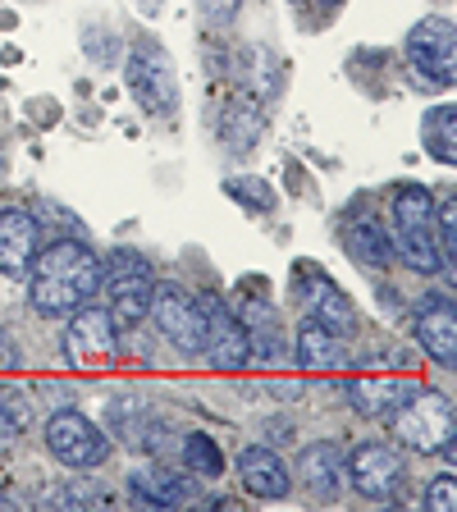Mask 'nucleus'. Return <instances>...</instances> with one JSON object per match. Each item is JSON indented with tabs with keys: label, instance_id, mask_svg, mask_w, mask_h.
Instances as JSON below:
<instances>
[{
	"label": "nucleus",
	"instance_id": "nucleus-3",
	"mask_svg": "<svg viewBox=\"0 0 457 512\" xmlns=\"http://www.w3.org/2000/svg\"><path fill=\"white\" fill-rule=\"evenodd\" d=\"M128 92L138 101L147 115L156 119H170L179 110V74H174V60L165 55L160 42H138L128 51Z\"/></svg>",
	"mask_w": 457,
	"mask_h": 512
},
{
	"label": "nucleus",
	"instance_id": "nucleus-25",
	"mask_svg": "<svg viewBox=\"0 0 457 512\" xmlns=\"http://www.w3.org/2000/svg\"><path fill=\"white\" fill-rule=\"evenodd\" d=\"M183 467L192 471L197 480H211V476H224V453L211 435H188L183 439Z\"/></svg>",
	"mask_w": 457,
	"mask_h": 512
},
{
	"label": "nucleus",
	"instance_id": "nucleus-1",
	"mask_svg": "<svg viewBox=\"0 0 457 512\" xmlns=\"http://www.w3.org/2000/svg\"><path fill=\"white\" fill-rule=\"evenodd\" d=\"M101 293V256L83 238H60L28 266V302L37 316L64 320Z\"/></svg>",
	"mask_w": 457,
	"mask_h": 512
},
{
	"label": "nucleus",
	"instance_id": "nucleus-17",
	"mask_svg": "<svg viewBox=\"0 0 457 512\" xmlns=\"http://www.w3.org/2000/svg\"><path fill=\"white\" fill-rule=\"evenodd\" d=\"M293 357H298V366H307V371H339V366H348V348H343V339L334 330H325L320 320H302L298 325Z\"/></svg>",
	"mask_w": 457,
	"mask_h": 512
},
{
	"label": "nucleus",
	"instance_id": "nucleus-9",
	"mask_svg": "<svg viewBox=\"0 0 457 512\" xmlns=\"http://www.w3.org/2000/svg\"><path fill=\"white\" fill-rule=\"evenodd\" d=\"M453 55H457V42L448 19H421L407 32V60H412V69L426 83L453 87Z\"/></svg>",
	"mask_w": 457,
	"mask_h": 512
},
{
	"label": "nucleus",
	"instance_id": "nucleus-26",
	"mask_svg": "<svg viewBox=\"0 0 457 512\" xmlns=\"http://www.w3.org/2000/svg\"><path fill=\"white\" fill-rule=\"evenodd\" d=\"M28 430V403H23L19 389H0V444H14V439Z\"/></svg>",
	"mask_w": 457,
	"mask_h": 512
},
{
	"label": "nucleus",
	"instance_id": "nucleus-23",
	"mask_svg": "<svg viewBox=\"0 0 457 512\" xmlns=\"http://www.w3.org/2000/svg\"><path fill=\"white\" fill-rule=\"evenodd\" d=\"M426 151L439 165H453L457 160V110L453 106H439L426 119Z\"/></svg>",
	"mask_w": 457,
	"mask_h": 512
},
{
	"label": "nucleus",
	"instance_id": "nucleus-29",
	"mask_svg": "<svg viewBox=\"0 0 457 512\" xmlns=\"http://www.w3.org/2000/svg\"><path fill=\"white\" fill-rule=\"evenodd\" d=\"M202 10L211 23H234V14L243 10V0H202Z\"/></svg>",
	"mask_w": 457,
	"mask_h": 512
},
{
	"label": "nucleus",
	"instance_id": "nucleus-20",
	"mask_svg": "<svg viewBox=\"0 0 457 512\" xmlns=\"http://www.w3.org/2000/svg\"><path fill=\"white\" fill-rule=\"evenodd\" d=\"M394 261H403L416 275H439V270H444V256H439V243H435V234H430V224L394 229Z\"/></svg>",
	"mask_w": 457,
	"mask_h": 512
},
{
	"label": "nucleus",
	"instance_id": "nucleus-4",
	"mask_svg": "<svg viewBox=\"0 0 457 512\" xmlns=\"http://www.w3.org/2000/svg\"><path fill=\"white\" fill-rule=\"evenodd\" d=\"M343 476L362 499L371 503H394L407 490V458L398 444H384V439H366V444L352 448V458L343 462Z\"/></svg>",
	"mask_w": 457,
	"mask_h": 512
},
{
	"label": "nucleus",
	"instance_id": "nucleus-6",
	"mask_svg": "<svg viewBox=\"0 0 457 512\" xmlns=\"http://www.w3.org/2000/svg\"><path fill=\"white\" fill-rule=\"evenodd\" d=\"M42 435H46L51 458L60 462V467H69V471L101 467V462L110 458V439L101 435V426H96V421H87L83 412H74V407L51 412V421H46Z\"/></svg>",
	"mask_w": 457,
	"mask_h": 512
},
{
	"label": "nucleus",
	"instance_id": "nucleus-21",
	"mask_svg": "<svg viewBox=\"0 0 457 512\" xmlns=\"http://www.w3.org/2000/svg\"><path fill=\"white\" fill-rule=\"evenodd\" d=\"M261 128H266L261 106H256V101H247V96H238V101H229V106H224V115H220V142L234 151V156H243V151L256 147Z\"/></svg>",
	"mask_w": 457,
	"mask_h": 512
},
{
	"label": "nucleus",
	"instance_id": "nucleus-19",
	"mask_svg": "<svg viewBox=\"0 0 457 512\" xmlns=\"http://www.w3.org/2000/svg\"><path fill=\"white\" fill-rule=\"evenodd\" d=\"M343 247L362 270H389L394 266V243L384 238V229L375 220H352L343 224Z\"/></svg>",
	"mask_w": 457,
	"mask_h": 512
},
{
	"label": "nucleus",
	"instance_id": "nucleus-10",
	"mask_svg": "<svg viewBox=\"0 0 457 512\" xmlns=\"http://www.w3.org/2000/svg\"><path fill=\"white\" fill-rule=\"evenodd\" d=\"M197 302H202V352L211 357V366H220V371L247 366L252 348H247L243 320L224 307L220 298H197Z\"/></svg>",
	"mask_w": 457,
	"mask_h": 512
},
{
	"label": "nucleus",
	"instance_id": "nucleus-8",
	"mask_svg": "<svg viewBox=\"0 0 457 512\" xmlns=\"http://www.w3.org/2000/svg\"><path fill=\"white\" fill-rule=\"evenodd\" d=\"M64 352L78 371H101L106 362H115L119 352V325L110 320V311L101 307H78L74 311V325L64 334Z\"/></svg>",
	"mask_w": 457,
	"mask_h": 512
},
{
	"label": "nucleus",
	"instance_id": "nucleus-28",
	"mask_svg": "<svg viewBox=\"0 0 457 512\" xmlns=\"http://www.w3.org/2000/svg\"><path fill=\"white\" fill-rule=\"evenodd\" d=\"M426 512H457V485H453V476H435V480H430Z\"/></svg>",
	"mask_w": 457,
	"mask_h": 512
},
{
	"label": "nucleus",
	"instance_id": "nucleus-13",
	"mask_svg": "<svg viewBox=\"0 0 457 512\" xmlns=\"http://www.w3.org/2000/svg\"><path fill=\"white\" fill-rule=\"evenodd\" d=\"M416 343L426 348V357H435L439 366L457 362V311L453 298H430L416 311Z\"/></svg>",
	"mask_w": 457,
	"mask_h": 512
},
{
	"label": "nucleus",
	"instance_id": "nucleus-24",
	"mask_svg": "<svg viewBox=\"0 0 457 512\" xmlns=\"http://www.w3.org/2000/svg\"><path fill=\"white\" fill-rule=\"evenodd\" d=\"M435 220V197H430L421 183H403L394 192V229H407V224H430Z\"/></svg>",
	"mask_w": 457,
	"mask_h": 512
},
{
	"label": "nucleus",
	"instance_id": "nucleus-27",
	"mask_svg": "<svg viewBox=\"0 0 457 512\" xmlns=\"http://www.w3.org/2000/svg\"><path fill=\"white\" fill-rule=\"evenodd\" d=\"M229 192H234L238 202H247V206H261V211H275V192H270L261 179H234V183H229Z\"/></svg>",
	"mask_w": 457,
	"mask_h": 512
},
{
	"label": "nucleus",
	"instance_id": "nucleus-7",
	"mask_svg": "<svg viewBox=\"0 0 457 512\" xmlns=\"http://www.w3.org/2000/svg\"><path fill=\"white\" fill-rule=\"evenodd\" d=\"M147 316L156 330L183 352V357H202V302L192 298L183 284H156L151 288Z\"/></svg>",
	"mask_w": 457,
	"mask_h": 512
},
{
	"label": "nucleus",
	"instance_id": "nucleus-18",
	"mask_svg": "<svg viewBox=\"0 0 457 512\" xmlns=\"http://www.w3.org/2000/svg\"><path fill=\"white\" fill-rule=\"evenodd\" d=\"M243 334H247V348H252L261 362H275V357H284V348H288L284 320H279V311L270 307V302H261V298H247Z\"/></svg>",
	"mask_w": 457,
	"mask_h": 512
},
{
	"label": "nucleus",
	"instance_id": "nucleus-31",
	"mask_svg": "<svg viewBox=\"0 0 457 512\" xmlns=\"http://www.w3.org/2000/svg\"><path fill=\"white\" fill-rule=\"evenodd\" d=\"M330 5H334V0H330Z\"/></svg>",
	"mask_w": 457,
	"mask_h": 512
},
{
	"label": "nucleus",
	"instance_id": "nucleus-14",
	"mask_svg": "<svg viewBox=\"0 0 457 512\" xmlns=\"http://www.w3.org/2000/svg\"><path fill=\"white\" fill-rule=\"evenodd\" d=\"M238 480H243V490L256 494V499H284L293 490L288 467L279 462L275 448H266V444H252L238 453Z\"/></svg>",
	"mask_w": 457,
	"mask_h": 512
},
{
	"label": "nucleus",
	"instance_id": "nucleus-11",
	"mask_svg": "<svg viewBox=\"0 0 457 512\" xmlns=\"http://www.w3.org/2000/svg\"><path fill=\"white\" fill-rule=\"evenodd\" d=\"M128 490L147 508H183V503L197 499V476L192 471L183 476V471H170V467H138L128 476Z\"/></svg>",
	"mask_w": 457,
	"mask_h": 512
},
{
	"label": "nucleus",
	"instance_id": "nucleus-2",
	"mask_svg": "<svg viewBox=\"0 0 457 512\" xmlns=\"http://www.w3.org/2000/svg\"><path fill=\"white\" fill-rule=\"evenodd\" d=\"M394 435L412 453H453V398L439 389H416L412 398H398Z\"/></svg>",
	"mask_w": 457,
	"mask_h": 512
},
{
	"label": "nucleus",
	"instance_id": "nucleus-16",
	"mask_svg": "<svg viewBox=\"0 0 457 512\" xmlns=\"http://www.w3.org/2000/svg\"><path fill=\"white\" fill-rule=\"evenodd\" d=\"M302 302H307L311 320H320V325L334 330L339 339H348V334L357 330V311H352L348 293H343L339 284H330V279L307 275V293H302Z\"/></svg>",
	"mask_w": 457,
	"mask_h": 512
},
{
	"label": "nucleus",
	"instance_id": "nucleus-5",
	"mask_svg": "<svg viewBox=\"0 0 457 512\" xmlns=\"http://www.w3.org/2000/svg\"><path fill=\"white\" fill-rule=\"evenodd\" d=\"M101 288L110 293V320L119 330H138L147 320L156 275L138 252H115L110 261H101Z\"/></svg>",
	"mask_w": 457,
	"mask_h": 512
},
{
	"label": "nucleus",
	"instance_id": "nucleus-15",
	"mask_svg": "<svg viewBox=\"0 0 457 512\" xmlns=\"http://www.w3.org/2000/svg\"><path fill=\"white\" fill-rule=\"evenodd\" d=\"M298 480L316 499H334L343 490V448L334 439H316L298 453Z\"/></svg>",
	"mask_w": 457,
	"mask_h": 512
},
{
	"label": "nucleus",
	"instance_id": "nucleus-12",
	"mask_svg": "<svg viewBox=\"0 0 457 512\" xmlns=\"http://www.w3.org/2000/svg\"><path fill=\"white\" fill-rule=\"evenodd\" d=\"M37 256V220L23 206H0V275L23 279Z\"/></svg>",
	"mask_w": 457,
	"mask_h": 512
},
{
	"label": "nucleus",
	"instance_id": "nucleus-22",
	"mask_svg": "<svg viewBox=\"0 0 457 512\" xmlns=\"http://www.w3.org/2000/svg\"><path fill=\"white\" fill-rule=\"evenodd\" d=\"M348 394H352V407L362 416H389L394 403L403 398V384L398 380H357V384H348Z\"/></svg>",
	"mask_w": 457,
	"mask_h": 512
},
{
	"label": "nucleus",
	"instance_id": "nucleus-30",
	"mask_svg": "<svg viewBox=\"0 0 457 512\" xmlns=\"http://www.w3.org/2000/svg\"><path fill=\"white\" fill-rule=\"evenodd\" d=\"M0 170H5V160H0Z\"/></svg>",
	"mask_w": 457,
	"mask_h": 512
}]
</instances>
